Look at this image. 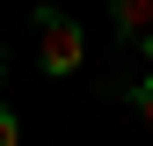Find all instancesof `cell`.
I'll return each instance as SVG.
<instances>
[{
    "label": "cell",
    "mask_w": 153,
    "mask_h": 146,
    "mask_svg": "<svg viewBox=\"0 0 153 146\" xmlns=\"http://www.w3.org/2000/svg\"><path fill=\"white\" fill-rule=\"evenodd\" d=\"M29 29H36V66L59 80V73H80V59H88V36H80V22L73 15H59V7H36L29 15Z\"/></svg>",
    "instance_id": "1"
},
{
    "label": "cell",
    "mask_w": 153,
    "mask_h": 146,
    "mask_svg": "<svg viewBox=\"0 0 153 146\" xmlns=\"http://www.w3.org/2000/svg\"><path fill=\"white\" fill-rule=\"evenodd\" d=\"M109 7V29H117V44H139L153 29V0H102Z\"/></svg>",
    "instance_id": "2"
},
{
    "label": "cell",
    "mask_w": 153,
    "mask_h": 146,
    "mask_svg": "<svg viewBox=\"0 0 153 146\" xmlns=\"http://www.w3.org/2000/svg\"><path fill=\"white\" fill-rule=\"evenodd\" d=\"M124 102H131V117H139V124H153V80H131Z\"/></svg>",
    "instance_id": "3"
},
{
    "label": "cell",
    "mask_w": 153,
    "mask_h": 146,
    "mask_svg": "<svg viewBox=\"0 0 153 146\" xmlns=\"http://www.w3.org/2000/svg\"><path fill=\"white\" fill-rule=\"evenodd\" d=\"M0 146H22V117H15L7 102H0Z\"/></svg>",
    "instance_id": "4"
},
{
    "label": "cell",
    "mask_w": 153,
    "mask_h": 146,
    "mask_svg": "<svg viewBox=\"0 0 153 146\" xmlns=\"http://www.w3.org/2000/svg\"><path fill=\"white\" fill-rule=\"evenodd\" d=\"M139 51H146V66H153V29H146V36H139Z\"/></svg>",
    "instance_id": "5"
},
{
    "label": "cell",
    "mask_w": 153,
    "mask_h": 146,
    "mask_svg": "<svg viewBox=\"0 0 153 146\" xmlns=\"http://www.w3.org/2000/svg\"><path fill=\"white\" fill-rule=\"evenodd\" d=\"M0 88H7V51H0Z\"/></svg>",
    "instance_id": "6"
}]
</instances>
